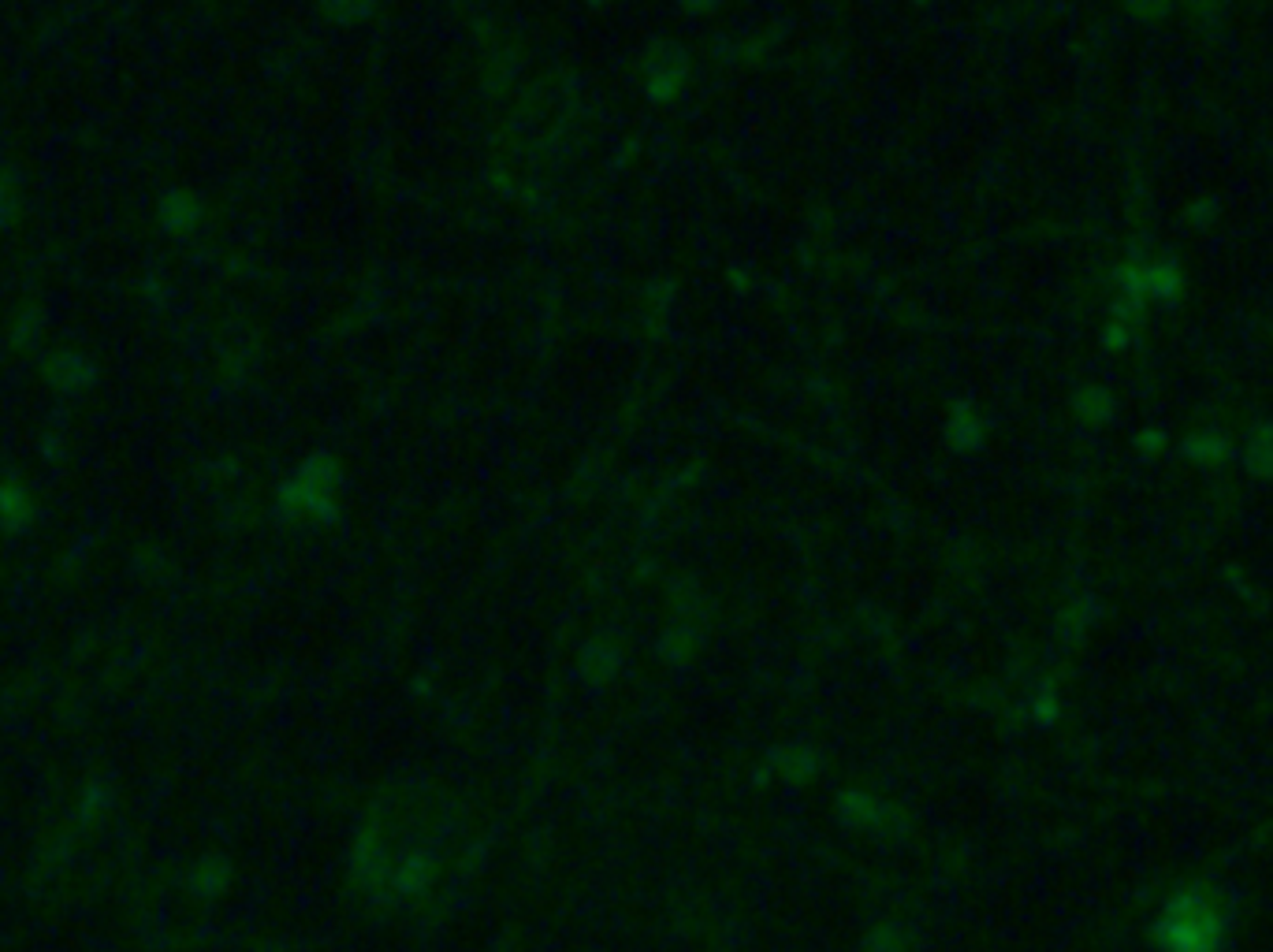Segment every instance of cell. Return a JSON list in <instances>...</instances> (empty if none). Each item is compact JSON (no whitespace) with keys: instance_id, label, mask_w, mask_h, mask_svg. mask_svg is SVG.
<instances>
[{"instance_id":"6da1fadb","label":"cell","mask_w":1273,"mask_h":952,"mask_svg":"<svg viewBox=\"0 0 1273 952\" xmlns=\"http://www.w3.org/2000/svg\"><path fill=\"white\" fill-rule=\"evenodd\" d=\"M30 518V499L23 488H15V484H0V522L8 525V529H19V525Z\"/></svg>"}]
</instances>
